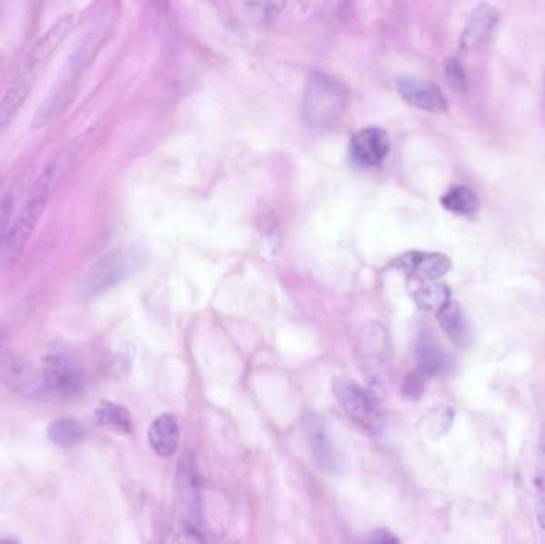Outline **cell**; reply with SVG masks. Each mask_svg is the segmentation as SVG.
I'll return each instance as SVG.
<instances>
[{"label":"cell","mask_w":545,"mask_h":544,"mask_svg":"<svg viewBox=\"0 0 545 544\" xmlns=\"http://www.w3.org/2000/svg\"><path fill=\"white\" fill-rule=\"evenodd\" d=\"M74 25H76L74 15L61 16L40 36V39L29 50L26 59L18 67V71L8 84L5 95L2 98L0 131L7 128L8 123L12 122L15 116L18 114L21 106L33 91L34 85L39 80L42 72L45 71L46 65L52 61L59 46H63L66 37L71 34Z\"/></svg>","instance_id":"6da1fadb"},{"label":"cell","mask_w":545,"mask_h":544,"mask_svg":"<svg viewBox=\"0 0 545 544\" xmlns=\"http://www.w3.org/2000/svg\"><path fill=\"white\" fill-rule=\"evenodd\" d=\"M66 167H67V155H59L58 159L52 161L45 168V171L40 174L39 180L34 182V186L27 193L26 201L23 203L20 211L16 214L5 244L0 251L2 267H10L18 262L21 254L26 250L27 243L33 238L34 231L39 225L40 219L45 212L48 201L52 199Z\"/></svg>","instance_id":"7a4b0ae2"},{"label":"cell","mask_w":545,"mask_h":544,"mask_svg":"<svg viewBox=\"0 0 545 544\" xmlns=\"http://www.w3.org/2000/svg\"><path fill=\"white\" fill-rule=\"evenodd\" d=\"M99 39H101V34L93 31L82 37L77 46L72 50L63 71L59 74L56 84L53 85L52 90L42 101L39 109L35 110L33 120L34 129H42L48 123L55 122L71 106L72 99L77 91L78 78L95 58L97 46H99Z\"/></svg>","instance_id":"3957f363"},{"label":"cell","mask_w":545,"mask_h":544,"mask_svg":"<svg viewBox=\"0 0 545 544\" xmlns=\"http://www.w3.org/2000/svg\"><path fill=\"white\" fill-rule=\"evenodd\" d=\"M349 95L347 87L326 74L309 76L303 98V116L318 128L338 123L347 112Z\"/></svg>","instance_id":"277c9868"},{"label":"cell","mask_w":545,"mask_h":544,"mask_svg":"<svg viewBox=\"0 0 545 544\" xmlns=\"http://www.w3.org/2000/svg\"><path fill=\"white\" fill-rule=\"evenodd\" d=\"M332 388L341 409L345 410V414L354 423H358L360 428L372 435H379L383 431L385 420L372 391L348 377L335 378Z\"/></svg>","instance_id":"5b68a950"},{"label":"cell","mask_w":545,"mask_h":544,"mask_svg":"<svg viewBox=\"0 0 545 544\" xmlns=\"http://www.w3.org/2000/svg\"><path fill=\"white\" fill-rule=\"evenodd\" d=\"M0 384L15 393L33 396L44 390L42 372L25 356L0 344Z\"/></svg>","instance_id":"8992f818"},{"label":"cell","mask_w":545,"mask_h":544,"mask_svg":"<svg viewBox=\"0 0 545 544\" xmlns=\"http://www.w3.org/2000/svg\"><path fill=\"white\" fill-rule=\"evenodd\" d=\"M44 390L61 399H76L85 390L84 374L66 354L48 356L42 371Z\"/></svg>","instance_id":"52a82bcc"},{"label":"cell","mask_w":545,"mask_h":544,"mask_svg":"<svg viewBox=\"0 0 545 544\" xmlns=\"http://www.w3.org/2000/svg\"><path fill=\"white\" fill-rule=\"evenodd\" d=\"M389 148L391 142L385 129L368 127L360 129L351 138L349 155L359 167H378L389 154Z\"/></svg>","instance_id":"ba28073f"},{"label":"cell","mask_w":545,"mask_h":544,"mask_svg":"<svg viewBox=\"0 0 545 544\" xmlns=\"http://www.w3.org/2000/svg\"><path fill=\"white\" fill-rule=\"evenodd\" d=\"M398 90L407 103L418 109L428 112H442L445 109V98L436 85L415 76H400L398 78Z\"/></svg>","instance_id":"9c48e42d"},{"label":"cell","mask_w":545,"mask_h":544,"mask_svg":"<svg viewBox=\"0 0 545 544\" xmlns=\"http://www.w3.org/2000/svg\"><path fill=\"white\" fill-rule=\"evenodd\" d=\"M133 259L135 256L129 251H116L109 256L104 257L103 261H99L90 273V278H88L90 291L99 293V291L110 288L116 282H122L135 265Z\"/></svg>","instance_id":"30bf717a"},{"label":"cell","mask_w":545,"mask_h":544,"mask_svg":"<svg viewBox=\"0 0 545 544\" xmlns=\"http://www.w3.org/2000/svg\"><path fill=\"white\" fill-rule=\"evenodd\" d=\"M398 265L399 269L404 270L407 273L429 282H436L439 278H442L451 269L449 257L437 252H421V251H411L399 257Z\"/></svg>","instance_id":"8fae6325"},{"label":"cell","mask_w":545,"mask_h":544,"mask_svg":"<svg viewBox=\"0 0 545 544\" xmlns=\"http://www.w3.org/2000/svg\"><path fill=\"white\" fill-rule=\"evenodd\" d=\"M498 25V10L488 4L475 8L461 36V48L466 52L480 46L491 36Z\"/></svg>","instance_id":"7c38bea8"},{"label":"cell","mask_w":545,"mask_h":544,"mask_svg":"<svg viewBox=\"0 0 545 544\" xmlns=\"http://www.w3.org/2000/svg\"><path fill=\"white\" fill-rule=\"evenodd\" d=\"M176 487H177V497H179L180 505L184 506L187 514H190L192 518H198L199 484L192 457H182L180 458Z\"/></svg>","instance_id":"4fadbf2b"},{"label":"cell","mask_w":545,"mask_h":544,"mask_svg":"<svg viewBox=\"0 0 545 544\" xmlns=\"http://www.w3.org/2000/svg\"><path fill=\"white\" fill-rule=\"evenodd\" d=\"M148 442L154 452L160 457H169L179 446V425L169 414L155 418L148 429Z\"/></svg>","instance_id":"5bb4252c"},{"label":"cell","mask_w":545,"mask_h":544,"mask_svg":"<svg viewBox=\"0 0 545 544\" xmlns=\"http://www.w3.org/2000/svg\"><path fill=\"white\" fill-rule=\"evenodd\" d=\"M439 323L443 331L447 333L449 340L459 348H466L470 344V326H469L466 316L462 313L461 307L458 303L449 302L442 310L437 312Z\"/></svg>","instance_id":"9a60e30c"},{"label":"cell","mask_w":545,"mask_h":544,"mask_svg":"<svg viewBox=\"0 0 545 544\" xmlns=\"http://www.w3.org/2000/svg\"><path fill=\"white\" fill-rule=\"evenodd\" d=\"M417 354L418 372L421 375H436L440 374L445 367V354L439 346L436 339L429 334H423L417 342L415 348Z\"/></svg>","instance_id":"2e32d148"},{"label":"cell","mask_w":545,"mask_h":544,"mask_svg":"<svg viewBox=\"0 0 545 544\" xmlns=\"http://www.w3.org/2000/svg\"><path fill=\"white\" fill-rule=\"evenodd\" d=\"M86 436L84 423L76 418H58L50 423L48 437L59 447H72L82 442Z\"/></svg>","instance_id":"e0dca14e"},{"label":"cell","mask_w":545,"mask_h":544,"mask_svg":"<svg viewBox=\"0 0 545 544\" xmlns=\"http://www.w3.org/2000/svg\"><path fill=\"white\" fill-rule=\"evenodd\" d=\"M534 495H536V518L540 529L545 530V429L539 435L534 467Z\"/></svg>","instance_id":"ac0fdd59"},{"label":"cell","mask_w":545,"mask_h":544,"mask_svg":"<svg viewBox=\"0 0 545 544\" xmlns=\"http://www.w3.org/2000/svg\"><path fill=\"white\" fill-rule=\"evenodd\" d=\"M308 442L316 465L326 471H334L337 457L326 431H322L321 426H311L308 429Z\"/></svg>","instance_id":"d6986e66"},{"label":"cell","mask_w":545,"mask_h":544,"mask_svg":"<svg viewBox=\"0 0 545 544\" xmlns=\"http://www.w3.org/2000/svg\"><path fill=\"white\" fill-rule=\"evenodd\" d=\"M95 420L104 426H114L120 431H131V414L126 407L112 401H101L95 410Z\"/></svg>","instance_id":"ffe728a7"},{"label":"cell","mask_w":545,"mask_h":544,"mask_svg":"<svg viewBox=\"0 0 545 544\" xmlns=\"http://www.w3.org/2000/svg\"><path fill=\"white\" fill-rule=\"evenodd\" d=\"M442 205L445 210L456 214L472 216L479 210V199L468 187L458 186L443 195Z\"/></svg>","instance_id":"44dd1931"},{"label":"cell","mask_w":545,"mask_h":544,"mask_svg":"<svg viewBox=\"0 0 545 544\" xmlns=\"http://www.w3.org/2000/svg\"><path fill=\"white\" fill-rule=\"evenodd\" d=\"M366 337L362 339V350L367 356V361L370 363L375 375L381 367V363L385 361L386 356V334L379 324H372L370 331H367Z\"/></svg>","instance_id":"7402d4cb"},{"label":"cell","mask_w":545,"mask_h":544,"mask_svg":"<svg viewBox=\"0 0 545 544\" xmlns=\"http://www.w3.org/2000/svg\"><path fill=\"white\" fill-rule=\"evenodd\" d=\"M449 289L443 282H429L415 293V301L419 308L428 312H439L449 303Z\"/></svg>","instance_id":"603a6c76"},{"label":"cell","mask_w":545,"mask_h":544,"mask_svg":"<svg viewBox=\"0 0 545 544\" xmlns=\"http://www.w3.org/2000/svg\"><path fill=\"white\" fill-rule=\"evenodd\" d=\"M161 544H205V539L190 522H174L163 533Z\"/></svg>","instance_id":"cb8c5ba5"},{"label":"cell","mask_w":545,"mask_h":544,"mask_svg":"<svg viewBox=\"0 0 545 544\" xmlns=\"http://www.w3.org/2000/svg\"><path fill=\"white\" fill-rule=\"evenodd\" d=\"M18 192H20V189L15 187L14 190H10V193H8L7 197L2 201V205H0V251L4 248L8 233H10V229L14 225L16 214H18V206H16V203H18Z\"/></svg>","instance_id":"d4e9b609"},{"label":"cell","mask_w":545,"mask_h":544,"mask_svg":"<svg viewBox=\"0 0 545 544\" xmlns=\"http://www.w3.org/2000/svg\"><path fill=\"white\" fill-rule=\"evenodd\" d=\"M445 72L449 84L455 91H464L468 88V76L462 67L461 63L458 59L451 58L445 65Z\"/></svg>","instance_id":"484cf974"},{"label":"cell","mask_w":545,"mask_h":544,"mask_svg":"<svg viewBox=\"0 0 545 544\" xmlns=\"http://www.w3.org/2000/svg\"><path fill=\"white\" fill-rule=\"evenodd\" d=\"M424 375L419 372H411L402 382V395L410 401H418L424 393Z\"/></svg>","instance_id":"4316f807"},{"label":"cell","mask_w":545,"mask_h":544,"mask_svg":"<svg viewBox=\"0 0 545 544\" xmlns=\"http://www.w3.org/2000/svg\"><path fill=\"white\" fill-rule=\"evenodd\" d=\"M440 410L442 412H439L437 416H432V423H430L432 429H439V435L445 433L449 428L451 420H453V412L449 407H442Z\"/></svg>","instance_id":"83f0119b"},{"label":"cell","mask_w":545,"mask_h":544,"mask_svg":"<svg viewBox=\"0 0 545 544\" xmlns=\"http://www.w3.org/2000/svg\"><path fill=\"white\" fill-rule=\"evenodd\" d=\"M367 544H400L399 538L388 529H378L373 531Z\"/></svg>","instance_id":"f1b7e54d"},{"label":"cell","mask_w":545,"mask_h":544,"mask_svg":"<svg viewBox=\"0 0 545 544\" xmlns=\"http://www.w3.org/2000/svg\"><path fill=\"white\" fill-rule=\"evenodd\" d=\"M0 544H20V543H18V541H16V539H2V541H0Z\"/></svg>","instance_id":"f546056e"}]
</instances>
